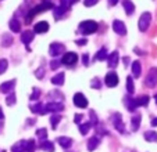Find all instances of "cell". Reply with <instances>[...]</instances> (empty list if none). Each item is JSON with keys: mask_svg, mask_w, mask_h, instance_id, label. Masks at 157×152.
<instances>
[{"mask_svg": "<svg viewBox=\"0 0 157 152\" xmlns=\"http://www.w3.org/2000/svg\"><path fill=\"white\" fill-rule=\"evenodd\" d=\"M50 9H53V4H52L50 2H44V3L39 4V6H36L35 9H32L29 13H28V15H27V20H25V22H27V24H29L31 21H32V18H33V17H36V14H38V13L48 11V10H50Z\"/></svg>", "mask_w": 157, "mask_h": 152, "instance_id": "cell-1", "label": "cell"}, {"mask_svg": "<svg viewBox=\"0 0 157 152\" xmlns=\"http://www.w3.org/2000/svg\"><path fill=\"white\" fill-rule=\"evenodd\" d=\"M79 31L83 35H90L98 31V24L95 21H83L79 24Z\"/></svg>", "mask_w": 157, "mask_h": 152, "instance_id": "cell-2", "label": "cell"}, {"mask_svg": "<svg viewBox=\"0 0 157 152\" xmlns=\"http://www.w3.org/2000/svg\"><path fill=\"white\" fill-rule=\"evenodd\" d=\"M156 85H157V68H151V69L149 71L147 76H146V79H145V86L149 89H151Z\"/></svg>", "mask_w": 157, "mask_h": 152, "instance_id": "cell-3", "label": "cell"}, {"mask_svg": "<svg viewBox=\"0 0 157 152\" xmlns=\"http://www.w3.org/2000/svg\"><path fill=\"white\" fill-rule=\"evenodd\" d=\"M150 20H151L150 13H143V14L140 15V18H139V29L142 31V32L147 31L149 25H150Z\"/></svg>", "mask_w": 157, "mask_h": 152, "instance_id": "cell-4", "label": "cell"}, {"mask_svg": "<svg viewBox=\"0 0 157 152\" xmlns=\"http://www.w3.org/2000/svg\"><path fill=\"white\" fill-rule=\"evenodd\" d=\"M104 82H106V85L109 86V87H116V86L118 85V76H117L116 72H109L106 75Z\"/></svg>", "mask_w": 157, "mask_h": 152, "instance_id": "cell-5", "label": "cell"}, {"mask_svg": "<svg viewBox=\"0 0 157 152\" xmlns=\"http://www.w3.org/2000/svg\"><path fill=\"white\" fill-rule=\"evenodd\" d=\"M64 51V44L61 43H52L50 49H49V53H50L52 57H57Z\"/></svg>", "mask_w": 157, "mask_h": 152, "instance_id": "cell-6", "label": "cell"}, {"mask_svg": "<svg viewBox=\"0 0 157 152\" xmlns=\"http://www.w3.org/2000/svg\"><path fill=\"white\" fill-rule=\"evenodd\" d=\"M64 109V105L60 103H49L44 105V109H43V114L44 112H60Z\"/></svg>", "mask_w": 157, "mask_h": 152, "instance_id": "cell-7", "label": "cell"}, {"mask_svg": "<svg viewBox=\"0 0 157 152\" xmlns=\"http://www.w3.org/2000/svg\"><path fill=\"white\" fill-rule=\"evenodd\" d=\"M111 120H113V123H114V127H116L120 133H124L125 132L124 122H122V119H121V115H120V114H114L113 118H111Z\"/></svg>", "mask_w": 157, "mask_h": 152, "instance_id": "cell-8", "label": "cell"}, {"mask_svg": "<svg viewBox=\"0 0 157 152\" xmlns=\"http://www.w3.org/2000/svg\"><path fill=\"white\" fill-rule=\"evenodd\" d=\"M74 104L79 108H86L88 107V100L85 98V96L82 93H77L74 96Z\"/></svg>", "mask_w": 157, "mask_h": 152, "instance_id": "cell-9", "label": "cell"}, {"mask_svg": "<svg viewBox=\"0 0 157 152\" xmlns=\"http://www.w3.org/2000/svg\"><path fill=\"white\" fill-rule=\"evenodd\" d=\"M77 61H78V56L75 53H67V54H64V57H63V60H61V62L64 65H74Z\"/></svg>", "mask_w": 157, "mask_h": 152, "instance_id": "cell-10", "label": "cell"}, {"mask_svg": "<svg viewBox=\"0 0 157 152\" xmlns=\"http://www.w3.org/2000/svg\"><path fill=\"white\" fill-rule=\"evenodd\" d=\"M113 29L116 33H118V35H125L127 33V28H125L124 22H121V21H114L113 22Z\"/></svg>", "mask_w": 157, "mask_h": 152, "instance_id": "cell-11", "label": "cell"}, {"mask_svg": "<svg viewBox=\"0 0 157 152\" xmlns=\"http://www.w3.org/2000/svg\"><path fill=\"white\" fill-rule=\"evenodd\" d=\"M28 148V141H18V143H15L14 145L11 147V151L13 152H25Z\"/></svg>", "mask_w": 157, "mask_h": 152, "instance_id": "cell-12", "label": "cell"}, {"mask_svg": "<svg viewBox=\"0 0 157 152\" xmlns=\"http://www.w3.org/2000/svg\"><path fill=\"white\" fill-rule=\"evenodd\" d=\"M124 103H125V107H127V109H128V111H131V112H133L135 109H136V107H138L136 100L131 98L129 96H127L124 98Z\"/></svg>", "mask_w": 157, "mask_h": 152, "instance_id": "cell-13", "label": "cell"}, {"mask_svg": "<svg viewBox=\"0 0 157 152\" xmlns=\"http://www.w3.org/2000/svg\"><path fill=\"white\" fill-rule=\"evenodd\" d=\"M33 36L35 35H33L32 31H25V32H22V35H21V42L28 47V44L33 40Z\"/></svg>", "mask_w": 157, "mask_h": 152, "instance_id": "cell-14", "label": "cell"}, {"mask_svg": "<svg viewBox=\"0 0 157 152\" xmlns=\"http://www.w3.org/2000/svg\"><path fill=\"white\" fill-rule=\"evenodd\" d=\"M33 31H35L36 33H44V32H48V31H49V24L44 22V21H40V22H38L35 25Z\"/></svg>", "mask_w": 157, "mask_h": 152, "instance_id": "cell-15", "label": "cell"}, {"mask_svg": "<svg viewBox=\"0 0 157 152\" xmlns=\"http://www.w3.org/2000/svg\"><path fill=\"white\" fill-rule=\"evenodd\" d=\"M15 86V80H9V82H4L3 85L0 86V91L2 93H11V90Z\"/></svg>", "mask_w": 157, "mask_h": 152, "instance_id": "cell-16", "label": "cell"}, {"mask_svg": "<svg viewBox=\"0 0 157 152\" xmlns=\"http://www.w3.org/2000/svg\"><path fill=\"white\" fill-rule=\"evenodd\" d=\"M140 120H142V116H140V114H135L132 116V119H131V123H132V130H133V132H138V130H139Z\"/></svg>", "mask_w": 157, "mask_h": 152, "instance_id": "cell-17", "label": "cell"}, {"mask_svg": "<svg viewBox=\"0 0 157 152\" xmlns=\"http://www.w3.org/2000/svg\"><path fill=\"white\" fill-rule=\"evenodd\" d=\"M99 143H100V138H99L98 136L90 137V138H89V141H88V149H89V151H95V149L98 148Z\"/></svg>", "mask_w": 157, "mask_h": 152, "instance_id": "cell-18", "label": "cell"}, {"mask_svg": "<svg viewBox=\"0 0 157 152\" xmlns=\"http://www.w3.org/2000/svg\"><path fill=\"white\" fill-rule=\"evenodd\" d=\"M107 60H109V67L110 68H116L117 64H118V51H113L111 56L107 57Z\"/></svg>", "mask_w": 157, "mask_h": 152, "instance_id": "cell-19", "label": "cell"}, {"mask_svg": "<svg viewBox=\"0 0 157 152\" xmlns=\"http://www.w3.org/2000/svg\"><path fill=\"white\" fill-rule=\"evenodd\" d=\"M122 6H124L125 13H127L128 15H131L133 11H135V6H133V3L131 0H122Z\"/></svg>", "mask_w": 157, "mask_h": 152, "instance_id": "cell-20", "label": "cell"}, {"mask_svg": "<svg viewBox=\"0 0 157 152\" xmlns=\"http://www.w3.org/2000/svg\"><path fill=\"white\" fill-rule=\"evenodd\" d=\"M52 83L57 85V86H61L63 83H64V73L60 72V73H57V75H54L53 78H52Z\"/></svg>", "mask_w": 157, "mask_h": 152, "instance_id": "cell-21", "label": "cell"}, {"mask_svg": "<svg viewBox=\"0 0 157 152\" xmlns=\"http://www.w3.org/2000/svg\"><path fill=\"white\" fill-rule=\"evenodd\" d=\"M29 109L33 112V114H43L44 107H43V104L36 103V104H31V105H29Z\"/></svg>", "mask_w": 157, "mask_h": 152, "instance_id": "cell-22", "label": "cell"}, {"mask_svg": "<svg viewBox=\"0 0 157 152\" xmlns=\"http://www.w3.org/2000/svg\"><path fill=\"white\" fill-rule=\"evenodd\" d=\"M59 144L60 145L63 147V148H70V147H71V144H72V140L71 138H68V137H59Z\"/></svg>", "mask_w": 157, "mask_h": 152, "instance_id": "cell-23", "label": "cell"}, {"mask_svg": "<svg viewBox=\"0 0 157 152\" xmlns=\"http://www.w3.org/2000/svg\"><path fill=\"white\" fill-rule=\"evenodd\" d=\"M140 62L139 61H133L132 62V73H133V78H139L140 76Z\"/></svg>", "mask_w": 157, "mask_h": 152, "instance_id": "cell-24", "label": "cell"}, {"mask_svg": "<svg viewBox=\"0 0 157 152\" xmlns=\"http://www.w3.org/2000/svg\"><path fill=\"white\" fill-rule=\"evenodd\" d=\"M145 140L149 143H157V133L156 132H146L145 133Z\"/></svg>", "mask_w": 157, "mask_h": 152, "instance_id": "cell-25", "label": "cell"}, {"mask_svg": "<svg viewBox=\"0 0 157 152\" xmlns=\"http://www.w3.org/2000/svg\"><path fill=\"white\" fill-rule=\"evenodd\" d=\"M95 60L96 61H104V60H107V50L104 49H100L98 51V54H96V57H95Z\"/></svg>", "mask_w": 157, "mask_h": 152, "instance_id": "cell-26", "label": "cell"}, {"mask_svg": "<svg viewBox=\"0 0 157 152\" xmlns=\"http://www.w3.org/2000/svg\"><path fill=\"white\" fill-rule=\"evenodd\" d=\"M40 148L43 149V151L54 152V145H53V143H50V141H46V140H44L43 143L40 144Z\"/></svg>", "mask_w": 157, "mask_h": 152, "instance_id": "cell-27", "label": "cell"}, {"mask_svg": "<svg viewBox=\"0 0 157 152\" xmlns=\"http://www.w3.org/2000/svg\"><path fill=\"white\" fill-rule=\"evenodd\" d=\"M10 29H11L13 32H20L21 31V24L18 22V20L13 18V20L10 21Z\"/></svg>", "mask_w": 157, "mask_h": 152, "instance_id": "cell-28", "label": "cell"}, {"mask_svg": "<svg viewBox=\"0 0 157 152\" xmlns=\"http://www.w3.org/2000/svg\"><path fill=\"white\" fill-rule=\"evenodd\" d=\"M65 11H67V9H64L63 6L56 7V9H54V18H56V20H60V18L64 15Z\"/></svg>", "mask_w": 157, "mask_h": 152, "instance_id": "cell-29", "label": "cell"}, {"mask_svg": "<svg viewBox=\"0 0 157 152\" xmlns=\"http://www.w3.org/2000/svg\"><path fill=\"white\" fill-rule=\"evenodd\" d=\"M90 127H92V123L90 122H86V123H82V125L79 126V132H81V134H83L85 136L86 133L90 130Z\"/></svg>", "mask_w": 157, "mask_h": 152, "instance_id": "cell-30", "label": "cell"}, {"mask_svg": "<svg viewBox=\"0 0 157 152\" xmlns=\"http://www.w3.org/2000/svg\"><path fill=\"white\" fill-rule=\"evenodd\" d=\"M138 107H146L149 104V97L147 96H140L139 98H136Z\"/></svg>", "mask_w": 157, "mask_h": 152, "instance_id": "cell-31", "label": "cell"}, {"mask_svg": "<svg viewBox=\"0 0 157 152\" xmlns=\"http://www.w3.org/2000/svg\"><path fill=\"white\" fill-rule=\"evenodd\" d=\"M127 90H128V94H132L135 91V86H133V82H132V76H128L127 78Z\"/></svg>", "mask_w": 157, "mask_h": 152, "instance_id": "cell-32", "label": "cell"}, {"mask_svg": "<svg viewBox=\"0 0 157 152\" xmlns=\"http://www.w3.org/2000/svg\"><path fill=\"white\" fill-rule=\"evenodd\" d=\"M60 120H61V116L54 112V115H52V118H50V123H52V126H53V129H56L57 127V125H59Z\"/></svg>", "mask_w": 157, "mask_h": 152, "instance_id": "cell-33", "label": "cell"}, {"mask_svg": "<svg viewBox=\"0 0 157 152\" xmlns=\"http://www.w3.org/2000/svg\"><path fill=\"white\" fill-rule=\"evenodd\" d=\"M77 2L78 0H60V6H63L64 9L68 10L70 7H71L74 3H77Z\"/></svg>", "mask_w": 157, "mask_h": 152, "instance_id": "cell-34", "label": "cell"}, {"mask_svg": "<svg viewBox=\"0 0 157 152\" xmlns=\"http://www.w3.org/2000/svg\"><path fill=\"white\" fill-rule=\"evenodd\" d=\"M36 136H38L40 140H46V137H48V130H46V129H39V130H36Z\"/></svg>", "mask_w": 157, "mask_h": 152, "instance_id": "cell-35", "label": "cell"}, {"mask_svg": "<svg viewBox=\"0 0 157 152\" xmlns=\"http://www.w3.org/2000/svg\"><path fill=\"white\" fill-rule=\"evenodd\" d=\"M90 87L92 89H100L101 87V83H100V79L99 78H93L92 79V82H90Z\"/></svg>", "mask_w": 157, "mask_h": 152, "instance_id": "cell-36", "label": "cell"}, {"mask_svg": "<svg viewBox=\"0 0 157 152\" xmlns=\"http://www.w3.org/2000/svg\"><path fill=\"white\" fill-rule=\"evenodd\" d=\"M7 67H9V62H7V60H0V75L6 72Z\"/></svg>", "mask_w": 157, "mask_h": 152, "instance_id": "cell-37", "label": "cell"}, {"mask_svg": "<svg viewBox=\"0 0 157 152\" xmlns=\"http://www.w3.org/2000/svg\"><path fill=\"white\" fill-rule=\"evenodd\" d=\"M39 97H40V90L35 87V89H33V91H32V94L29 96V98L32 100V101H36V100H38Z\"/></svg>", "mask_w": 157, "mask_h": 152, "instance_id": "cell-38", "label": "cell"}, {"mask_svg": "<svg viewBox=\"0 0 157 152\" xmlns=\"http://www.w3.org/2000/svg\"><path fill=\"white\" fill-rule=\"evenodd\" d=\"M6 103H7V105H14V104H15V96H14V93H11L10 96H7Z\"/></svg>", "mask_w": 157, "mask_h": 152, "instance_id": "cell-39", "label": "cell"}, {"mask_svg": "<svg viewBox=\"0 0 157 152\" xmlns=\"http://www.w3.org/2000/svg\"><path fill=\"white\" fill-rule=\"evenodd\" d=\"M13 43V38H10L9 35H4L3 36V46H10V44Z\"/></svg>", "mask_w": 157, "mask_h": 152, "instance_id": "cell-40", "label": "cell"}, {"mask_svg": "<svg viewBox=\"0 0 157 152\" xmlns=\"http://www.w3.org/2000/svg\"><path fill=\"white\" fill-rule=\"evenodd\" d=\"M60 64H63V62H61V61H59V60H53V61L50 62V68H52L53 71H56V69H59Z\"/></svg>", "mask_w": 157, "mask_h": 152, "instance_id": "cell-41", "label": "cell"}, {"mask_svg": "<svg viewBox=\"0 0 157 152\" xmlns=\"http://www.w3.org/2000/svg\"><path fill=\"white\" fill-rule=\"evenodd\" d=\"M35 147H36L35 141H33V140H29V141H28V148H27V151H28V152L35 151Z\"/></svg>", "mask_w": 157, "mask_h": 152, "instance_id": "cell-42", "label": "cell"}, {"mask_svg": "<svg viewBox=\"0 0 157 152\" xmlns=\"http://www.w3.org/2000/svg\"><path fill=\"white\" fill-rule=\"evenodd\" d=\"M35 76L38 78V79H42V78L44 76V71H43V68H39V69L35 72Z\"/></svg>", "mask_w": 157, "mask_h": 152, "instance_id": "cell-43", "label": "cell"}, {"mask_svg": "<svg viewBox=\"0 0 157 152\" xmlns=\"http://www.w3.org/2000/svg\"><path fill=\"white\" fill-rule=\"evenodd\" d=\"M99 0H85L83 3H85V6L86 7H92V6H95L96 3H98Z\"/></svg>", "mask_w": 157, "mask_h": 152, "instance_id": "cell-44", "label": "cell"}, {"mask_svg": "<svg viewBox=\"0 0 157 152\" xmlns=\"http://www.w3.org/2000/svg\"><path fill=\"white\" fill-rule=\"evenodd\" d=\"M82 118H83V115H82V114H78V115H75V118H74V122H75V123H79L81 120H82Z\"/></svg>", "mask_w": 157, "mask_h": 152, "instance_id": "cell-45", "label": "cell"}, {"mask_svg": "<svg viewBox=\"0 0 157 152\" xmlns=\"http://www.w3.org/2000/svg\"><path fill=\"white\" fill-rule=\"evenodd\" d=\"M88 58H89V56H88V54H83V56H82V60H83V65H85V67H88V64H89Z\"/></svg>", "mask_w": 157, "mask_h": 152, "instance_id": "cell-46", "label": "cell"}, {"mask_svg": "<svg viewBox=\"0 0 157 152\" xmlns=\"http://www.w3.org/2000/svg\"><path fill=\"white\" fill-rule=\"evenodd\" d=\"M90 118H92V123H98V119H96V115L93 111H90Z\"/></svg>", "mask_w": 157, "mask_h": 152, "instance_id": "cell-47", "label": "cell"}, {"mask_svg": "<svg viewBox=\"0 0 157 152\" xmlns=\"http://www.w3.org/2000/svg\"><path fill=\"white\" fill-rule=\"evenodd\" d=\"M77 44H79V46H83V44H86V39H81V40H77Z\"/></svg>", "mask_w": 157, "mask_h": 152, "instance_id": "cell-48", "label": "cell"}, {"mask_svg": "<svg viewBox=\"0 0 157 152\" xmlns=\"http://www.w3.org/2000/svg\"><path fill=\"white\" fill-rule=\"evenodd\" d=\"M151 126H157V118H154V119L151 120Z\"/></svg>", "mask_w": 157, "mask_h": 152, "instance_id": "cell-49", "label": "cell"}, {"mask_svg": "<svg viewBox=\"0 0 157 152\" xmlns=\"http://www.w3.org/2000/svg\"><path fill=\"white\" fill-rule=\"evenodd\" d=\"M117 2H118V0H110V4H111V6H116Z\"/></svg>", "mask_w": 157, "mask_h": 152, "instance_id": "cell-50", "label": "cell"}, {"mask_svg": "<svg viewBox=\"0 0 157 152\" xmlns=\"http://www.w3.org/2000/svg\"><path fill=\"white\" fill-rule=\"evenodd\" d=\"M0 119H3V111L0 109Z\"/></svg>", "mask_w": 157, "mask_h": 152, "instance_id": "cell-51", "label": "cell"}, {"mask_svg": "<svg viewBox=\"0 0 157 152\" xmlns=\"http://www.w3.org/2000/svg\"><path fill=\"white\" fill-rule=\"evenodd\" d=\"M154 100H156V103H157V96H156V97H154Z\"/></svg>", "mask_w": 157, "mask_h": 152, "instance_id": "cell-52", "label": "cell"}]
</instances>
